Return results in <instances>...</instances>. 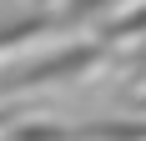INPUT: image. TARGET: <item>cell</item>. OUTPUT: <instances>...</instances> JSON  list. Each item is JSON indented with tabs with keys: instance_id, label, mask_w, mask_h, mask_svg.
I'll use <instances>...</instances> for the list:
<instances>
[{
	"instance_id": "obj_4",
	"label": "cell",
	"mask_w": 146,
	"mask_h": 141,
	"mask_svg": "<svg viewBox=\"0 0 146 141\" xmlns=\"http://www.w3.org/2000/svg\"><path fill=\"white\" fill-rule=\"evenodd\" d=\"M141 111H146V101H141Z\"/></svg>"
},
{
	"instance_id": "obj_2",
	"label": "cell",
	"mask_w": 146,
	"mask_h": 141,
	"mask_svg": "<svg viewBox=\"0 0 146 141\" xmlns=\"http://www.w3.org/2000/svg\"><path fill=\"white\" fill-rule=\"evenodd\" d=\"M106 5H111V0H71V5L60 10V25H86L91 15H96V10H106Z\"/></svg>"
},
{
	"instance_id": "obj_3",
	"label": "cell",
	"mask_w": 146,
	"mask_h": 141,
	"mask_svg": "<svg viewBox=\"0 0 146 141\" xmlns=\"http://www.w3.org/2000/svg\"><path fill=\"white\" fill-rule=\"evenodd\" d=\"M0 126H10V111H0Z\"/></svg>"
},
{
	"instance_id": "obj_5",
	"label": "cell",
	"mask_w": 146,
	"mask_h": 141,
	"mask_svg": "<svg viewBox=\"0 0 146 141\" xmlns=\"http://www.w3.org/2000/svg\"><path fill=\"white\" fill-rule=\"evenodd\" d=\"M141 61H146V56H141Z\"/></svg>"
},
{
	"instance_id": "obj_1",
	"label": "cell",
	"mask_w": 146,
	"mask_h": 141,
	"mask_svg": "<svg viewBox=\"0 0 146 141\" xmlns=\"http://www.w3.org/2000/svg\"><path fill=\"white\" fill-rule=\"evenodd\" d=\"M106 61V45L101 41H81V45H66L56 56H40V61H20L0 76V96H15V91H40V86H56V81H81Z\"/></svg>"
}]
</instances>
